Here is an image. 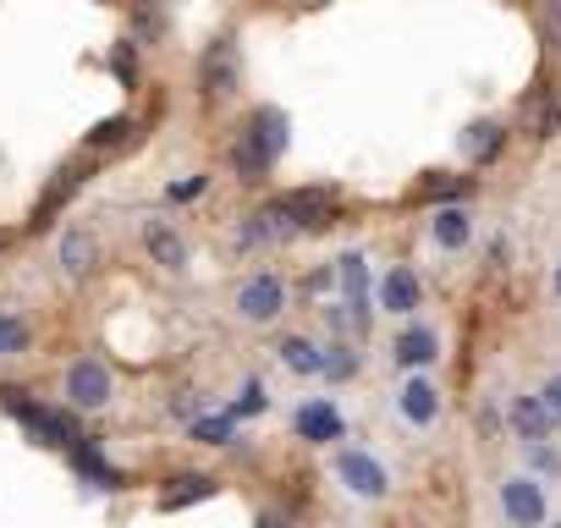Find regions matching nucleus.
I'll return each mask as SVG.
<instances>
[{"label": "nucleus", "instance_id": "obj_1", "mask_svg": "<svg viewBox=\"0 0 561 528\" xmlns=\"http://www.w3.org/2000/svg\"><path fill=\"white\" fill-rule=\"evenodd\" d=\"M287 116H280L275 105H264V111H253V122H248V133L237 138V149H231V165H237V176L242 182H259L270 165H275V154L287 149Z\"/></svg>", "mask_w": 561, "mask_h": 528}, {"label": "nucleus", "instance_id": "obj_2", "mask_svg": "<svg viewBox=\"0 0 561 528\" xmlns=\"http://www.w3.org/2000/svg\"><path fill=\"white\" fill-rule=\"evenodd\" d=\"M7 413L12 418H23L45 446H61V451H72L83 435H78V424H72V413H56V408H39V402H28L23 391H7Z\"/></svg>", "mask_w": 561, "mask_h": 528}, {"label": "nucleus", "instance_id": "obj_3", "mask_svg": "<svg viewBox=\"0 0 561 528\" xmlns=\"http://www.w3.org/2000/svg\"><path fill=\"white\" fill-rule=\"evenodd\" d=\"M270 209H275L280 220H293V226L320 231V226L336 220V193H331V187H298V193H280Z\"/></svg>", "mask_w": 561, "mask_h": 528}, {"label": "nucleus", "instance_id": "obj_4", "mask_svg": "<svg viewBox=\"0 0 561 528\" xmlns=\"http://www.w3.org/2000/svg\"><path fill=\"white\" fill-rule=\"evenodd\" d=\"M198 83H204L209 100H231V94H237V50H231V39H215V45L204 50Z\"/></svg>", "mask_w": 561, "mask_h": 528}, {"label": "nucleus", "instance_id": "obj_5", "mask_svg": "<svg viewBox=\"0 0 561 528\" xmlns=\"http://www.w3.org/2000/svg\"><path fill=\"white\" fill-rule=\"evenodd\" d=\"M336 473H342V484H347L353 495H364V501H380V495H386V468H380L369 451H342V457H336Z\"/></svg>", "mask_w": 561, "mask_h": 528}, {"label": "nucleus", "instance_id": "obj_6", "mask_svg": "<svg viewBox=\"0 0 561 528\" xmlns=\"http://www.w3.org/2000/svg\"><path fill=\"white\" fill-rule=\"evenodd\" d=\"M501 506H506V517L517 523V528H539L545 523V490L534 484V479H506L501 484Z\"/></svg>", "mask_w": 561, "mask_h": 528}, {"label": "nucleus", "instance_id": "obj_7", "mask_svg": "<svg viewBox=\"0 0 561 528\" xmlns=\"http://www.w3.org/2000/svg\"><path fill=\"white\" fill-rule=\"evenodd\" d=\"M237 309H242L253 325H264V320H275L280 309H287V287H280L275 276H253V282L237 292Z\"/></svg>", "mask_w": 561, "mask_h": 528}, {"label": "nucleus", "instance_id": "obj_8", "mask_svg": "<svg viewBox=\"0 0 561 528\" xmlns=\"http://www.w3.org/2000/svg\"><path fill=\"white\" fill-rule=\"evenodd\" d=\"M67 397H72L78 408H105V402H111V375H105L94 358H83V364H72V375H67Z\"/></svg>", "mask_w": 561, "mask_h": 528}, {"label": "nucleus", "instance_id": "obj_9", "mask_svg": "<svg viewBox=\"0 0 561 528\" xmlns=\"http://www.w3.org/2000/svg\"><path fill=\"white\" fill-rule=\"evenodd\" d=\"M506 418H512V429H517L528 446H539V440L550 435V424H556V413L545 408V397H517V402L506 408Z\"/></svg>", "mask_w": 561, "mask_h": 528}, {"label": "nucleus", "instance_id": "obj_10", "mask_svg": "<svg viewBox=\"0 0 561 528\" xmlns=\"http://www.w3.org/2000/svg\"><path fill=\"white\" fill-rule=\"evenodd\" d=\"M298 435L331 446V440H342V413L331 402H309V408H298Z\"/></svg>", "mask_w": 561, "mask_h": 528}, {"label": "nucleus", "instance_id": "obj_11", "mask_svg": "<svg viewBox=\"0 0 561 528\" xmlns=\"http://www.w3.org/2000/svg\"><path fill=\"white\" fill-rule=\"evenodd\" d=\"M523 122H528L534 138H550V133L561 127V100H556V89H534V94L523 100Z\"/></svg>", "mask_w": 561, "mask_h": 528}, {"label": "nucleus", "instance_id": "obj_12", "mask_svg": "<svg viewBox=\"0 0 561 528\" xmlns=\"http://www.w3.org/2000/svg\"><path fill=\"white\" fill-rule=\"evenodd\" d=\"M435 358H440L435 331L413 325V331H402V336H397V364H402V369H424V364H435Z\"/></svg>", "mask_w": 561, "mask_h": 528}, {"label": "nucleus", "instance_id": "obj_13", "mask_svg": "<svg viewBox=\"0 0 561 528\" xmlns=\"http://www.w3.org/2000/svg\"><path fill=\"white\" fill-rule=\"evenodd\" d=\"M144 248L154 253V264H165V271H182V259H187L182 237H176L171 226H160V220H149V226H144Z\"/></svg>", "mask_w": 561, "mask_h": 528}, {"label": "nucleus", "instance_id": "obj_14", "mask_svg": "<svg viewBox=\"0 0 561 528\" xmlns=\"http://www.w3.org/2000/svg\"><path fill=\"white\" fill-rule=\"evenodd\" d=\"M501 144H506V133H501V122H473V127L462 133V154H468L473 165H484V160H495V154H501Z\"/></svg>", "mask_w": 561, "mask_h": 528}, {"label": "nucleus", "instance_id": "obj_15", "mask_svg": "<svg viewBox=\"0 0 561 528\" xmlns=\"http://www.w3.org/2000/svg\"><path fill=\"white\" fill-rule=\"evenodd\" d=\"M380 303H386L391 314H413V309H419V276H413V271H391L386 287H380Z\"/></svg>", "mask_w": 561, "mask_h": 528}, {"label": "nucleus", "instance_id": "obj_16", "mask_svg": "<svg viewBox=\"0 0 561 528\" xmlns=\"http://www.w3.org/2000/svg\"><path fill=\"white\" fill-rule=\"evenodd\" d=\"M435 413H440L435 386H430V380H408V386H402V418H408V424H430Z\"/></svg>", "mask_w": 561, "mask_h": 528}, {"label": "nucleus", "instance_id": "obj_17", "mask_svg": "<svg viewBox=\"0 0 561 528\" xmlns=\"http://www.w3.org/2000/svg\"><path fill=\"white\" fill-rule=\"evenodd\" d=\"M204 495H215V484H209L204 473H182V479H171V490L160 495V506H165V512H182L187 501H204Z\"/></svg>", "mask_w": 561, "mask_h": 528}, {"label": "nucleus", "instance_id": "obj_18", "mask_svg": "<svg viewBox=\"0 0 561 528\" xmlns=\"http://www.w3.org/2000/svg\"><path fill=\"white\" fill-rule=\"evenodd\" d=\"M280 358H287V369H298V375H325V358H320L314 342H304V336L280 342Z\"/></svg>", "mask_w": 561, "mask_h": 528}, {"label": "nucleus", "instance_id": "obj_19", "mask_svg": "<svg viewBox=\"0 0 561 528\" xmlns=\"http://www.w3.org/2000/svg\"><path fill=\"white\" fill-rule=\"evenodd\" d=\"M468 237H473V226H468V215H462L457 204L435 215V242H440V248H462Z\"/></svg>", "mask_w": 561, "mask_h": 528}, {"label": "nucleus", "instance_id": "obj_20", "mask_svg": "<svg viewBox=\"0 0 561 528\" xmlns=\"http://www.w3.org/2000/svg\"><path fill=\"white\" fill-rule=\"evenodd\" d=\"M72 462H78V468H83L94 484H122V473H116V468L94 451V440H78V446H72Z\"/></svg>", "mask_w": 561, "mask_h": 528}, {"label": "nucleus", "instance_id": "obj_21", "mask_svg": "<svg viewBox=\"0 0 561 528\" xmlns=\"http://www.w3.org/2000/svg\"><path fill=\"white\" fill-rule=\"evenodd\" d=\"M61 259H67V271L83 276L89 264H94V237H89V231H67V237H61Z\"/></svg>", "mask_w": 561, "mask_h": 528}, {"label": "nucleus", "instance_id": "obj_22", "mask_svg": "<svg viewBox=\"0 0 561 528\" xmlns=\"http://www.w3.org/2000/svg\"><path fill=\"white\" fill-rule=\"evenodd\" d=\"M127 138H133V122L116 116V122H100V127L89 133V149H111V144H127Z\"/></svg>", "mask_w": 561, "mask_h": 528}, {"label": "nucleus", "instance_id": "obj_23", "mask_svg": "<svg viewBox=\"0 0 561 528\" xmlns=\"http://www.w3.org/2000/svg\"><path fill=\"white\" fill-rule=\"evenodd\" d=\"M468 193V176H424L419 182V198H462Z\"/></svg>", "mask_w": 561, "mask_h": 528}, {"label": "nucleus", "instance_id": "obj_24", "mask_svg": "<svg viewBox=\"0 0 561 528\" xmlns=\"http://www.w3.org/2000/svg\"><path fill=\"white\" fill-rule=\"evenodd\" d=\"M28 347V325L18 314H0V353H23Z\"/></svg>", "mask_w": 561, "mask_h": 528}, {"label": "nucleus", "instance_id": "obj_25", "mask_svg": "<svg viewBox=\"0 0 561 528\" xmlns=\"http://www.w3.org/2000/svg\"><path fill=\"white\" fill-rule=\"evenodd\" d=\"M193 435L209 440V446H226L231 440V418H193Z\"/></svg>", "mask_w": 561, "mask_h": 528}, {"label": "nucleus", "instance_id": "obj_26", "mask_svg": "<svg viewBox=\"0 0 561 528\" xmlns=\"http://www.w3.org/2000/svg\"><path fill=\"white\" fill-rule=\"evenodd\" d=\"M353 369H358V358H353L347 347H331V358H325V375H331V380H347Z\"/></svg>", "mask_w": 561, "mask_h": 528}, {"label": "nucleus", "instance_id": "obj_27", "mask_svg": "<svg viewBox=\"0 0 561 528\" xmlns=\"http://www.w3.org/2000/svg\"><path fill=\"white\" fill-rule=\"evenodd\" d=\"M204 187H209V176H187V182H176V187H171V198L182 204V198H198Z\"/></svg>", "mask_w": 561, "mask_h": 528}, {"label": "nucleus", "instance_id": "obj_28", "mask_svg": "<svg viewBox=\"0 0 561 528\" xmlns=\"http://www.w3.org/2000/svg\"><path fill=\"white\" fill-rule=\"evenodd\" d=\"M259 408H264V391H259V380H248V391H242V402L231 413H259Z\"/></svg>", "mask_w": 561, "mask_h": 528}, {"label": "nucleus", "instance_id": "obj_29", "mask_svg": "<svg viewBox=\"0 0 561 528\" xmlns=\"http://www.w3.org/2000/svg\"><path fill=\"white\" fill-rule=\"evenodd\" d=\"M539 397H545V408H550V413L561 418V375H556V380H550V386H545Z\"/></svg>", "mask_w": 561, "mask_h": 528}, {"label": "nucleus", "instance_id": "obj_30", "mask_svg": "<svg viewBox=\"0 0 561 528\" xmlns=\"http://www.w3.org/2000/svg\"><path fill=\"white\" fill-rule=\"evenodd\" d=\"M534 462H539V468H550V473L561 468V457H556V451H545V446H534Z\"/></svg>", "mask_w": 561, "mask_h": 528}, {"label": "nucleus", "instance_id": "obj_31", "mask_svg": "<svg viewBox=\"0 0 561 528\" xmlns=\"http://www.w3.org/2000/svg\"><path fill=\"white\" fill-rule=\"evenodd\" d=\"M550 34L561 39V0H550Z\"/></svg>", "mask_w": 561, "mask_h": 528}, {"label": "nucleus", "instance_id": "obj_32", "mask_svg": "<svg viewBox=\"0 0 561 528\" xmlns=\"http://www.w3.org/2000/svg\"><path fill=\"white\" fill-rule=\"evenodd\" d=\"M259 528H287V523H280V517H264V523H259Z\"/></svg>", "mask_w": 561, "mask_h": 528}, {"label": "nucleus", "instance_id": "obj_33", "mask_svg": "<svg viewBox=\"0 0 561 528\" xmlns=\"http://www.w3.org/2000/svg\"><path fill=\"white\" fill-rule=\"evenodd\" d=\"M556 292H561V271H556Z\"/></svg>", "mask_w": 561, "mask_h": 528}, {"label": "nucleus", "instance_id": "obj_34", "mask_svg": "<svg viewBox=\"0 0 561 528\" xmlns=\"http://www.w3.org/2000/svg\"><path fill=\"white\" fill-rule=\"evenodd\" d=\"M556 528H561V523H556Z\"/></svg>", "mask_w": 561, "mask_h": 528}]
</instances>
